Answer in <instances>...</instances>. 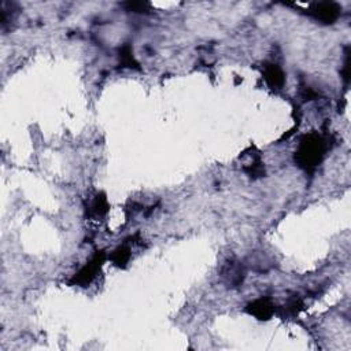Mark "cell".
<instances>
[{"instance_id":"1","label":"cell","mask_w":351,"mask_h":351,"mask_svg":"<svg viewBox=\"0 0 351 351\" xmlns=\"http://www.w3.org/2000/svg\"><path fill=\"white\" fill-rule=\"evenodd\" d=\"M322 154H324V143L321 137L311 135L302 141L301 150L298 152V161L301 166L309 169L311 166H317L320 163Z\"/></svg>"},{"instance_id":"2","label":"cell","mask_w":351,"mask_h":351,"mask_svg":"<svg viewBox=\"0 0 351 351\" xmlns=\"http://www.w3.org/2000/svg\"><path fill=\"white\" fill-rule=\"evenodd\" d=\"M311 15L325 24H332L333 21L337 20L340 15L341 9L336 3H329V2H322V3H314L309 10Z\"/></svg>"},{"instance_id":"3","label":"cell","mask_w":351,"mask_h":351,"mask_svg":"<svg viewBox=\"0 0 351 351\" xmlns=\"http://www.w3.org/2000/svg\"><path fill=\"white\" fill-rule=\"evenodd\" d=\"M265 78L272 86H281L284 81V75L279 69V66L269 65L265 69Z\"/></svg>"},{"instance_id":"4","label":"cell","mask_w":351,"mask_h":351,"mask_svg":"<svg viewBox=\"0 0 351 351\" xmlns=\"http://www.w3.org/2000/svg\"><path fill=\"white\" fill-rule=\"evenodd\" d=\"M224 276L228 279V281L231 283L232 286H236V284L241 283L244 275H243V271H241L240 266L236 265V264H231V265L228 266L225 271H224Z\"/></svg>"},{"instance_id":"5","label":"cell","mask_w":351,"mask_h":351,"mask_svg":"<svg viewBox=\"0 0 351 351\" xmlns=\"http://www.w3.org/2000/svg\"><path fill=\"white\" fill-rule=\"evenodd\" d=\"M251 307H252V313L255 314V316L261 317V318H264V317H268L271 316L272 313V306L268 303V301H258L255 302L254 305H251Z\"/></svg>"},{"instance_id":"6","label":"cell","mask_w":351,"mask_h":351,"mask_svg":"<svg viewBox=\"0 0 351 351\" xmlns=\"http://www.w3.org/2000/svg\"><path fill=\"white\" fill-rule=\"evenodd\" d=\"M126 6L129 7V10L135 11V13H144V11H146V9H148V7H150V5H148V3H143V2L128 3Z\"/></svg>"}]
</instances>
